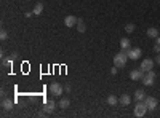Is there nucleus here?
<instances>
[{
	"label": "nucleus",
	"mask_w": 160,
	"mask_h": 118,
	"mask_svg": "<svg viewBox=\"0 0 160 118\" xmlns=\"http://www.w3.org/2000/svg\"><path fill=\"white\" fill-rule=\"evenodd\" d=\"M11 64H13V59H3V66H10L11 67Z\"/></svg>",
	"instance_id": "nucleus-22"
},
{
	"label": "nucleus",
	"mask_w": 160,
	"mask_h": 118,
	"mask_svg": "<svg viewBox=\"0 0 160 118\" xmlns=\"http://www.w3.org/2000/svg\"><path fill=\"white\" fill-rule=\"evenodd\" d=\"M106 101H107V104H109V105H115V104H117V102H119V99H117V98H115V96H114V94H110V96H107V99H106Z\"/></svg>",
	"instance_id": "nucleus-19"
},
{
	"label": "nucleus",
	"mask_w": 160,
	"mask_h": 118,
	"mask_svg": "<svg viewBox=\"0 0 160 118\" xmlns=\"http://www.w3.org/2000/svg\"><path fill=\"white\" fill-rule=\"evenodd\" d=\"M69 105H71V101H69L67 98H61V101H59V107H61V109H67Z\"/></svg>",
	"instance_id": "nucleus-18"
},
{
	"label": "nucleus",
	"mask_w": 160,
	"mask_h": 118,
	"mask_svg": "<svg viewBox=\"0 0 160 118\" xmlns=\"http://www.w3.org/2000/svg\"><path fill=\"white\" fill-rule=\"evenodd\" d=\"M13 105H15V102H13L11 99H3L2 101V107H3V110H5V112H8V110H11L13 109Z\"/></svg>",
	"instance_id": "nucleus-11"
},
{
	"label": "nucleus",
	"mask_w": 160,
	"mask_h": 118,
	"mask_svg": "<svg viewBox=\"0 0 160 118\" xmlns=\"http://www.w3.org/2000/svg\"><path fill=\"white\" fill-rule=\"evenodd\" d=\"M77 21H79V18H75V16H72V15H69V16L64 18V24H66L67 27H74V26H77Z\"/></svg>",
	"instance_id": "nucleus-9"
},
{
	"label": "nucleus",
	"mask_w": 160,
	"mask_h": 118,
	"mask_svg": "<svg viewBox=\"0 0 160 118\" xmlns=\"http://www.w3.org/2000/svg\"><path fill=\"white\" fill-rule=\"evenodd\" d=\"M26 2H29V0H26Z\"/></svg>",
	"instance_id": "nucleus-29"
},
{
	"label": "nucleus",
	"mask_w": 160,
	"mask_h": 118,
	"mask_svg": "<svg viewBox=\"0 0 160 118\" xmlns=\"http://www.w3.org/2000/svg\"><path fill=\"white\" fill-rule=\"evenodd\" d=\"M128 54L125 53V50H122L120 53H117L115 56H114V66L115 67H125V64H127V61H128Z\"/></svg>",
	"instance_id": "nucleus-1"
},
{
	"label": "nucleus",
	"mask_w": 160,
	"mask_h": 118,
	"mask_svg": "<svg viewBox=\"0 0 160 118\" xmlns=\"http://www.w3.org/2000/svg\"><path fill=\"white\" fill-rule=\"evenodd\" d=\"M119 102L122 104V105H128V104L131 102V98H130L128 94H122L120 98H119Z\"/></svg>",
	"instance_id": "nucleus-14"
},
{
	"label": "nucleus",
	"mask_w": 160,
	"mask_h": 118,
	"mask_svg": "<svg viewBox=\"0 0 160 118\" xmlns=\"http://www.w3.org/2000/svg\"><path fill=\"white\" fill-rule=\"evenodd\" d=\"M155 45H160V35L155 38Z\"/></svg>",
	"instance_id": "nucleus-27"
},
{
	"label": "nucleus",
	"mask_w": 160,
	"mask_h": 118,
	"mask_svg": "<svg viewBox=\"0 0 160 118\" xmlns=\"http://www.w3.org/2000/svg\"><path fill=\"white\" fill-rule=\"evenodd\" d=\"M18 58V53H11V59H16Z\"/></svg>",
	"instance_id": "nucleus-26"
},
{
	"label": "nucleus",
	"mask_w": 160,
	"mask_h": 118,
	"mask_svg": "<svg viewBox=\"0 0 160 118\" xmlns=\"http://www.w3.org/2000/svg\"><path fill=\"white\" fill-rule=\"evenodd\" d=\"M120 48H122V50H125V51H127L128 48H131L130 46V40L128 38H122L120 40Z\"/></svg>",
	"instance_id": "nucleus-17"
},
{
	"label": "nucleus",
	"mask_w": 160,
	"mask_h": 118,
	"mask_svg": "<svg viewBox=\"0 0 160 118\" xmlns=\"http://www.w3.org/2000/svg\"><path fill=\"white\" fill-rule=\"evenodd\" d=\"M154 51H155L157 54H160V45H155V46H154Z\"/></svg>",
	"instance_id": "nucleus-23"
},
{
	"label": "nucleus",
	"mask_w": 160,
	"mask_h": 118,
	"mask_svg": "<svg viewBox=\"0 0 160 118\" xmlns=\"http://www.w3.org/2000/svg\"><path fill=\"white\" fill-rule=\"evenodd\" d=\"M146 104V107H147V110H154L157 107V99L155 98H151V96H146V99L143 101Z\"/></svg>",
	"instance_id": "nucleus-7"
},
{
	"label": "nucleus",
	"mask_w": 160,
	"mask_h": 118,
	"mask_svg": "<svg viewBox=\"0 0 160 118\" xmlns=\"http://www.w3.org/2000/svg\"><path fill=\"white\" fill-rule=\"evenodd\" d=\"M146 112H147V107H146V104H144L143 101L136 102V107H135V110H133L135 116H144Z\"/></svg>",
	"instance_id": "nucleus-3"
},
{
	"label": "nucleus",
	"mask_w": 160,
	"mask_h": 118,
	"mask_svg": "<svg viewBox=\"0 0 160 118\" xmlns=\"http://www.w3.org/2000/svg\"><path fill=\"white\" fill-rule=\"evenodd\" d=\"M154 80H155V72L154 70L146 72L143 75V78H141V81H143L144 86H152V85H154Z\"/></svg>",
	"instance_id": "nucleus-2"
},
{
	"label": "nucleus",
	"mask_w": 160,
	"mask_h": 118,
	"mask_svg": "<svg viewBox=\"0 0 160 118\" xmlns=\"http://www.w3.org/2000/svg\"><path fill=\"white\" fill-rule=\"evenodd\" d=\"M127 54H128V58L131 61H138L141 58V50H140V48H128Z\"/></svg>",
	"instance_id": "nucleus-5"
},
{
	"label": "nucleus",
	"mask_w": 160,
	"mask_h": 118,
	"mask_svg": "<svg viewBox=\"0 0 160 118\" xmlns=\"http://www.w3.org/2000/svg\"><path fill=\"white\" fill-rule=\"evenodd\" d=\"M42 11H43V3L42 2H39V3H35V6H34V15L35 16H39V15H42Z\"/></svg>",
	"instance_id": "nucleus-15"
},
{
	"label": "nucleus",
	"mask_w": 160,
	"mask_h": 118,
	"mask_svg": "<svg viewBox=\"0 0 160 118\" xmlns=\"http://www.w3.org/2000/svg\"><path fill=\"white\" fill-rule=\"evenodd\" d=\"M54 107H56V104H54V101H47L45 102V105H43V112L45 113H51Z\"/></svg>",
	"instance_id": "nucleus-10"
},
{
	"label": "nucleus",
	"mask_w": 160,
	"mask_h": 118,
	"mask_svg": "<svg viewBox=\"0 0 160 118\" xmlns=\"http://www.w3.org/2000/svg\"><path fill=\"white\" fill-rule=\"evenodd\" d=\"M0 38H2V40H6V38H8V32H6V30H2V32H0Z\"/></svg>",
	"instance_id": "nucleus-21"
},
{
	"label": "nucleus",
	"mask_w": 160,
	"mask_h": 118,
	"mask_svg": "<svg viewBox=\"0 0 160 118\" xmlns=\"http://www.w3.org/2000/svg\"><path fill=\"white\" fill-rule=\"evenodd\" d=\"M146 34H147V37H149V38H157L160 32L155 29V27H149V29H147V32H146Z\"/></svg>",
	"instance_id": "nucleus-13"
},
{
	"label": "nucleus",
	"mask_w": 160,
	"mask_h": 118,
	"mask_svg": "<svg viewBox=\"0 0 160 118\" xmlns=\"http://www.w3.org/2000/svg\"><path fill=\"white\" fill-rule=\"evenodd\" d=\"M117 69H119V67H115V66H114L112 69H110V73H112V75H115V73H117Z\"/></svg>",
	"instance_id": "nucleus-24"
},
{
	"label": "nucleus",
	"mask_w": 160,
	"mask_h": 118,
	"mask_svg": "<svg viewBox=\"0 0 160 118\" xmlns=\"http://www.w3.org/2000/svg\"><path fill=\"white\" fill-rule=\"evenodd\" d=\"M155 62H157V64H158V66H160V54H158V56H157V58H155Z\"/></svg>",
	"instance_id": "nucleus-28"
},
{
	"label": "nucleus",
	"mask_w": 160,
	"mask_h": 118,
	"mask_svg": "<svg viewBox=\"0 0 160 118\" xmlns=\"http://www.w3.org/2000/svg\"><path fill=\"white\" fill-rule=\"evenodd\" d=\"M146 99V91L144 89H136L135 91V101L140 102V101H144Z\"/></svg>",
	"instance_id": "nucleus-12"
},
{
	"label": "nucleus",
	"mask_w": 160,
	"mask_h": 118,
	"mask_svg": "<svg viewBox=\"0 0 160 118\" xmlns=\"http://www.w3.org/2000/svg\"><path fill=\"white\" fill-rule=\"evenodd\" d=\"M125 32H127V34H133L135 32V24H127V26H125Z\"/></svg>",
	"instance_id": "nucleus-20"
},
{
	"label": "nucleus",
	"mask_w": 160,
	"mask_h": 118,
	"mask_svg": "<svg viewBox=\"0 0 160 118\" xmlns=\"http://www.w3.org/2000/svg\"><path fill=\"white\" fill-rule=\"evenodd\" d=\"M62 91H64V86H61V83L53 81L51 85H50V93H51L53 96H61Z\"/></svg>",
	"instance_id": "nucleus-4"
},
{
	"label": "nucleus",
	"mask_w": 160,
	"mask_h": 118,
	"mask_svg": "<svg viewBox=\"0 0 160 118\" xmlns=\"http://www.w3.org/2000/svg\"><path fill=\"white\" fill-rule=\"evenodd\" d=\"M64 91H67V93L71 91V85H66V86H64Z\"/></svg>",
	"instance_id": "nucleus-25"
},
{
	"label": "nucleus",
	"mask_w": 160,
	"mask_h": 118,
	"mask_svg": "<svg viewBox=\"0 0 160 118\" xmlns=\"http://www.w3.org/2000/svg\"><path fill=\"white\" fill-rule=\"evenodd\" d=\"M141 70L146 73V72H149V70H152L154 69V61L152 59H143V62H141Z\"/></svg>",
	"instance_id": "nucleus-6"
},
{
	"label": "nucleus",
	"mask_w": 160,
	"mask_h": 118,
	"mask_svg": "<svg viewBox=\"0 0 160 118\" xmlns=\"http://www.w3.org/2000/svg\"><path fill=\"white\" fill-rule=\"evenodd\" d=\"M77 30L80 32V34H83L87 30V26H85V23H83V19H80L79 18V21H77Z\"/></svg>",
	"instance_id": "nucleus-16"
},
{
	"label": "nucleus",
	"mask_w": 160,
	"mask_h": 118,
	"mask_svg": "<svg viewBox=\"0 0 160 118\" xmlns=\"http://www.w3.org/2000/svg\"><path fill=\"white\" fill-rule=\"evenodd\" d=\"M143 75H144V72L141 70V69H140V70H138V69H133V70L130 72V78L135 80V81H138V80L143 78Z\"/></svg>",
	"instance_id": "nucleus-8"
}]
</instances>
